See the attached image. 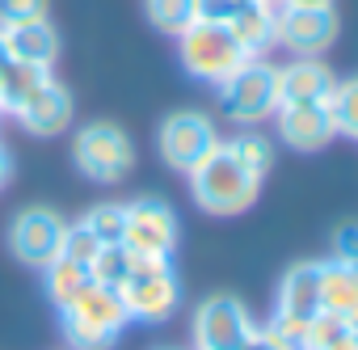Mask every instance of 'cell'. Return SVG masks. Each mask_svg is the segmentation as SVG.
Listing matches in <instances>:
<instances>
[{
  "label": "cell",
  "instance_id": "obj_34",
  "mask_svg": "<svg viewBox=\"0 0 358 350\" xmlns=\"http://www.w3.org/2000/svg\"><path fill=\"white\" fill-rule=\"evenodd\" d=\"M278 5H308V9H320V5H333V0H278Z\"/></svg>",
  "mask_w": 358,
  "mask_h": 350
},
{
  "label": "cell",
  "instance_id": "obj_6",
  "mask_svg": "<svg viewBox=\"0 0 358 350\" xmlns=\"http://www.w3.org/2000/svg\"><path fill=\"white\" fill-rule=\"evenodd\" d=\"M156 148H160L169 169H177V173L190 178V173L220 148V131H215V122L203 110H177V114H169L160 122Z\"/></svg>",
  "mask_w": 358,
  "mask_h": 350
},
{
  "label": "cell",
  "instance_id": "obj_27",
  "mask_svg": "<svg viewBox=\"0 0 358 350\" xmlns=\"http://www.w3.org/2000/svg\"><path fill=\"white\" fill-rule=\"evenodd\" d=\"M97 249H101V241H97V237H93L85 224H68V228H64V241H59V258L89 266V262L97 258Z\"/></svg>",
  "mask_w": 358,
  "mask_h": 350
},
{
  "label": "cell",
  "instance_id": "obj_1",
  "mask_svg": "<svg viewBox=\"0 0 358 350\" xmlns=\"http://www.w3.org/2000/svg\"><path fill=\"white\" fill-rule=\"evenodd\" d=\"M262 182L241 164V156L220 144L194 173H190V195L207 216H241L257 203Z\"/></svg>",
  "mask_w": 358,
  "mask_h": 350
},
{
  "label": "cell",
  "instance_id": "obj_19",
  "mask_svg": "<svg viewBox=\"0 0 358 350\" xmlns=\"http://www.w3.org/2000/svg\"><path fill=\"white\" fill-rule=\"evenodd\" d=\"M51 76V68L38 64H22V59H5L0 64V114H17L22 102Z\"/></svg>",
  "mask_w": 358,
  "mask_h": 350
},
{
  "label": "cell",
  "instance_id": "obj_5",
  "mask_svg": "<svg viewBox=\"0 0 358 350\" xmlns=\"http://www.w3.org/2000/svg\"><path fill=\"white\" fill-rule=\"evenodd\" d=\"M220 93V110L232 122H262L278 110V68L257 59H245L228 80L215 85Z\"/></svg>",
  "mask_w": 358,
  "mask_h": 350
},
{
  "label": "cell",
  "instance_id": "obj_22",
  "mask_svg": "<svg viewBox=\"0 0 358 350\" xmlns=\"http://www.w3.org/2000/svg\"><path fill=\"white\" fill-rule=\"evenodd\" d=\"M143 9H148V22H152L160 34H173V38L199 22L194 0H143Z\"/></svg>",
  "mask_w": 358,
  "mask_h": 350
},
{
  "label": "cell",
  "instance_id": "obj_16",
  "mask_svg": "<svg viewBox=\"0 0 358 350\" xmlns=\"http://www.w3.org/2000/svg\"><path fill=\"white\" fill-rule=\"evenodd\" d=\"M0 38H5V55L9 59L38 64V68H55V59H59V30L47 18L9 26V30H0Z\"/></svg>",
  "mask_w": 358,
  "mask_h": 350
},
{
  "label": "cell",
  "instance_id": "obj_8",
  "mask_svg": "<svg viewBox=\"0 0 358 350\" xmlns=\"http://www.w3.org/2000/svg\"><path fill=\"white\" fill-rule=\"evenodd\" d=\"M122 245L131 253L173 258V249H177V216H173V207L164 199H135V203H127Z\"/></svg>",
  "mask_w": 358,
  "mask_h": 350
},
{
  "label": "cell",
  "instance_id": "obj_30",
  "mask_svg": "<svg viewBox=\"0 0 358 350\" xmlns=\"http://www.w3.org/2000/svg\"><path fill=\"white\" fill-rule=\"evenodd\" d=\"M236 9H241V0H194L199 22H228Z\"/></svg>",
  "mask_w": 358,
  "mask_h": 350
},
{
  "label": "cell",
  "instance_id": "obj_23",
  "mask_svg": "<svg viewBox=\"0 0 358 350\" xmlns=\"http://www.w3.org/2000/svg\"><path fill=\"white\" fill-rule=\"evenodd\" d=\"M131 266H135V253L122 241L118 245H101L97 258L89 262V279L93 283H106V287H122L127 274H131Z\"/></svg>",
  "mask_w": 358,
  "mask_h": 350
},
{
  "label": "cell",
  "instance_id": "obj_4",
  "mask_svg": "<svg viewBox=\"0 0 358 350\" xmlns=\"http://www.w3.org/2000/svg\"><path fill=\"white\" fill-rule=\"evenodd\" d=\"M72 160L97 186H114L135 169V144L118 122H89L72 139Z\"/></svg>",
  "mask_w": 358,
  "mask_h": 350
},
{
  "label": "cell",
  "instance_id": "obj_21",
  "mask_svg": "<svg viewBox=\"0 0 358 350\" xmlns=\"http://www.w3.org/2000/svg\"><path fill=\"white\" fill-rule=\"evenodd\" d=\"M329 118H333L337 135L358 139V76L333 85V93H329Z\"/></svg>",
  "mask_w": 358,
  "mask_h": 350
},
{
  "label": "cell",
  "instance_id": "obj_29",
  "mask_svg": "<svg viewBox=\"0 0 358 350\" xmlns=\"http://www.w3.org/2000/svg\"><path fill=\"white\" fill-rule=\"evenodd\" d=\"M333 258L358 262V224H341V228L333 232Z\"/></svg>",
  "mask_w": 358,
  "mask_h": 350
},
{
  "label": "cell",
  "instance_id": "obj_18",
  "mask_svg": "<svg viewBox=\"0 0 358 350\" xmlns=\"http://www.w3.org/2000/svg\"><path fill=\"white\" fill-rule=\"evenodd\" d=\"M320 308L350 321V312L358 308V266L354 262H341V258L320 262Z\"/></svg>",
  "mask_w": 358,
  "mask_h": 350
},
{
  "label": "cell",
  "instance_id": "obj_3",
  "mask_svg": "<svg viewBox=\"0 0 358 350\" xmlns=\"http://www.w3.org/2000/svg\"><path fill=\"white\" fill-rule=\"evenodd\" d=\"M177 55H182V68L194 76V80H207V85H220L228 80L245 59V47L232 38L228 22H194L190 30L177 34Z\"/></svg>",
  "mask_w": 358,
  "mask_h": 350
},
{
  "label": "cell",
  "instance_id": "obj_35",
  "mask_svg": "<svg viewBox=\"0 0 358 350\" xmlns=\"http://www.w3.org/2000/svg\"><path fill=\"white\" fill-rule=\"evenodd\" d=\"M5 59H9V55H5V38H0V64H5Z\"/></svg>",
  "mask_w": 358,
  "mask_h": 350
},
{
  "label": "cell",
  "instance_id": "obj_25",
  "mask_svg": "<svg viewBox=\"0 0 358 350\" xmlns=\"http://www.w3.org/2000/svg\"><path fill=\"white\" fill-rule=\"evenodd\" d=\"M80 224H85L101 245H118V241H122V228H127V203H97V207L85 211Z\"/></svg>",
  "mask_w": 358,
  "mask_h": 350
},
{
  "label": "cell",
  "instance_id": "obj_11",
  "mask_svg": "<svg viewBox=\"0 0 358 350\" xmlns=\"http://www.w3.org/2000/svg\"><path fill=\"white\" fill-rule=\"evenodd\" d=\"M72 118H76V102H72V93H68L59 80H51V76H47V80L22 102V110H17V122H22L30 135H43V139L68 131Z\"/></svg>",
  "mask_w": 358,
  "mask_h": 350
},
{
  "label": "cell",
  "instance_id": "obj_32",
  "mask_svg": "<svg viewBox=\"0 0 358 350\" xmlns=\"http://www.w3.org/2000/svg\"><path fill=\"white\" fill-rule=\"evenodd\" d=\"M324 350H358V333H354V329L345 325V329H341V333H337V337H333V342L324 346Z\"/></svg>",
  "mask_w": 358,
  "mask_h": 350
},
{
  "label": "cell",
  "instance_id": "obj_9",
  "mask_svg": "<svg viewBox=\"0 0 358 350\" xmlns=\"http://www.w3.org/2000/svg\"><path fill=\"white\" fill-rule=\"evenodd\" d=\"M68 220L51 207H26L13 216L9 224V253L26 266H47L51 258H59V241H64Z\"/></svg>",
  "mask_w": 358,
  "mask_h": 350
},
{
  "label": "cell",
  "instance_id": "obj_17",
  "mask_svg": "<svg viewBox=\"0 0 358 350\" xmlns=\"http://www.w3.org/2000/svg\"><path fill=\"white\" fill-rule=\"evenodd\" d=\"M278 308L295 316H316L320 312V262H299L282 274L278 283Z\"/></svg>",
  "mask_w": 358,
  "mask_h": 350
},
{
  "label": "cell",
  "instance_id": "obj_31",
  "mask_svg": "<svg viewBox=\"0 0 358 350\" xmlns=\"http://www.w3.org/2000/svg\"><path fill=\"white\" fill-rule=\"evenodd\" d=\"M241 350H287V346H282V342H278V337H270V333H266V329H262V325H257V329H253V333H249V342H245V346H241Z\"/></svg>",
  "mask_w": 358,
  "mask_h": 350
},
{
  "label": "cell",
  "instance_id": "obj_20",
  "mask_svg": "<svg viewBox=\"0 0 358 350\" xmlns=\"http://www.w3.org/2000/svg\"><path fill=\"white\" fill-rule=\"evenodd\" d=\"M85 283H89V266H80V262H68V258H51L47 266H43V287H47V300L64 312L80 291H85Z\"/></svg>",
  "mask_w": 358,
  "mask_h": 350
},
{
  "label": "cell",
  "instance_id": "obj_13",
  "mask_svg": "<svg viewBox=\"0 0 358 350\" xmlns=\"http://www.w3.org/2000/svg\"><path fill=\"white\" fill-rule=\"evenodd\" d=\"M337 76L329 72L324 59L299 55L295 64L278 68V106H299V102H329Z\"/></svg>",
  "mask_w": 358,
  "mask_h": 350
},
{
  "label": "cell",
  "instance_id": "obj_10",
  "mask_svg": "<svg viewBox=\"0 0 358 350\" xmlns=\"http://www.w3.org/2000/svg\"><path fill=\"white\" fill-rule=\"evenodd\" d=\"M337 43V9L320 5H278V47L291 55H324Z\"/></svg>",
  "mask_w": 358,
  "mask_h": 350
},
{
  "label": "cell",
  "instance_id": "obj_14",
  "mask_svg": "<svg viewBox=\"0 0 358 350\" xmlns=\"http://www.w3.org/2000/svg\"><path fill=\"white\" fill-rule=\"evenodd\" d=\"M232 38L245 47V55H266L278 47V5L274 0H241V9L228 18Z\"/></svg>",
  "mask_w": 358,
  "mask_h": 350
},
{
  "label": "cell",
  "instance_id": "obj_2",
  "mask_svg": "<svg viewBox=\"0 0 358 350\" xmlns=\"http://www.w3.org/2000/svg\"><path fill=\"white\" fill-rule=\"evenodd\" d=\"M122 295V308L131 321H169L173 308L182 304V283H177V270H173V258H148V253H135V266L127 274V283L118 287Z\"/></svg>",
  "mask_w": 358,
  "mask_h": 350
},
{
  "label": "cell",
  "instance_id": "obj_36",
  "mask_svg": "<svg viewBox=\"0 0 358 350\" xmlns=\"http://www.w3.org/2000/svg\"><path fill=\"white\" fill-rule=\"evenodd\" d=\"M274 5H278V0H274Z\"/></svg>",
  "mask_w": 358,
  "mask_h": 350
},
{
  "label": "cell",
  "instance_id": "obj_33",
  "mask_svg": "<svg viewBox=\"0 0 358 350\" xmlns=\"http://www.w3.org/2000/svg\"><path fill=\"white\" fill-rule=\"evenodd\" d=\"M9 173H13V164H9V152H5V148H0V190H5V186H9Z\"/></svg>",
  "mask_w": 358,
  "mask_h": 350
},
{
  "label": "cell",
  "instance_id": "obj_24",
  "mask_svg": "<svg viewBox=\"0 0 358 350\" xmlns=\"http://www.w3.org/2000/svg\"><path fill=\"white\" fill-rule=\"evenodd\" d=\"M228 148L241 156V164L253 173L257 182H266V173H270V164H274V148H270L266 135H257V131H241L236 139H228Z\"/></svg>",
  "mask_w": 358,
  "mask_h": 350
},
{
  "label": "cell",
  "instance_id": "obj_26",
  "mask_svg": "<svg viewBox=\"0 0 358 350\" xmlns=\"http://www.w3.org/2000/svg\"><path fill=\"white\" fill-rule=\"evenodd\" d=\"M270 337H278L287 350H303L308 346V316H295V312H282V308H274V316L262 325Z\"/></svg>",
  "mask_w": 358,
  "mask_h": 350
},
{
  "label": "cell",
  "instance_id": "obj_7",
  "mask_svg": "<svg viewBox=\"0 0 358 350\" xmlns=\"http://www.w3.org/2000/svg\"><path fill=\"white\" fill-rule=\"evenodd\" d=\"M253 316L245 308V300L220 291V295H207L194 312V346L199 350H241L253 333Z\"/></svg>",
  "mask_w": 358,
  "mask_h": 350
},
{
  "label": "cell",
  "instance_id": "obj_15",
  "mask_svg": "<svg viewBox=\"0 0 358 350\" xmlns=\"http://www.w3.org/2000/svg\"><path fill=\"white\" fill-rule=\"evenodd\" d=\"M64 316H76V321H85V325H93V329H106V333H122L127 329V308H122V295H118V287H106V283H85V291L64 308Z\"/></svg>",
  "mask_w": 358,
  "mask_h": 350
},
{
  "label": "cell",
  "instance_id": "obj_12",
  "mask_svg": "<svg viewBox=\"0 0 358 350\" xmlns=\"http://www.w3.org/2000/svg\"><path fill=\"white\" fill-rule=\"evenodd\" d=\"M278 118V135L287 148L295 152H320L337 131H333V118H329V102H299V106H278L274 110Z\"/></svg>",
  "mask_w": 358,
  "mask_h": 350
},
{
  "label": "cell",
  "instance_id": "obj_28",
  "mask_svg": "<svg viewBox=\"0 0 358 350\" xmlns=\"http://www.w3.org/2000/svg\"><path fill=\"white\" fill-rule=\"evenodd\" d=\"M47 9H51V0H0V30L38 22V18H47Z\"/></svg>",
  "mask_w": 358,
  "mask_h": 350
}]
</instances>
